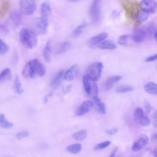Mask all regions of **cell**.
<instances>
[{
    "instance_id": "obj_17",
    "label": "cell",
    "mask_w": 157,
    "mask_h": 157,
    "mask_svg": "<svg viewBox=\"0 0 157 157\" xmlns=\"http://www.w3.org/2000/svg\"><path fill=\"white\" fill-rule=\"evenodd\" d=\"M77 71V65L72 66L69 69H67L66 72H64L63 78L67 81L72 80L74 78V77Z\"/></svg>"
},
{
    "instance_id": "obj_28",
    "label": "cell",
    "mask_w": 157,
    "mask_h": 157,
    "mask_svg": "<svg viewBox=\"0 0 157 157\" xmlns=\"http://www.w3.org/2000/svg\"><path fill=\"white\" fill-rule=\"evenodd\" d=\"M13 123L8 121L5 115L2 113L0 114V127L2 128H11L13 126Z\"/></svg>"
},
{
    "instance_id": "obj_6",
    "label": "cell",
    "mask_w": 157,
    "mask_h": 157,
    "mask_svg": "<svg viewBox=\"0 0 157 157\" xmlns=\"http://www.w3.org/2000/svg\"><path fill=\"white\" fill-rule=\"evenodd\" d=\"M20 12L25 15H32L36 8L34 0H19Z\"/></svg>"
},
{
    "instance_id": "obj_33",
    "label": "cell",
    "mask_w": 157,
    "mask_h": 157,
    "mask_svg": "<svg viewBox=\"0 0 157 157\" xmlns=\"http://www.w3.org/2000/svg\"><path fill=\"white\" fill-rule=\"evenodd\" d=\"M86 26H87L86 23H83L82 24L78 26L74 31V32L72 33V36L74 37H78V36H80V34L82 33L83 30L86 27Z\"/></svg>"
},
{
    "instance_id": "obj_35",
    "label": "cell",
    "mask_w": 157,
    "mask_h": 157,
    "mask_svg": "<svg viewBox=\"0 0 157 157\" xmlns=\"http://www.w3.org/2000/svg\"><path fill=\"white\" fill-rule=\"evenodd\" d=\"M110 144H111V142L110 140L104 141V142H101V143L98 144V145H96L94 147V150H102V149L105 148L106 147L109 146Z\"/></svg>"
},
{
    "instance_id": "obj_45",
    "label": "cell",
    "mask_w": 157,
    "mask_h": 157,
    "mask_svg": "<svg viewBox=\"0 0 157 157\" xmlns=\"http://www.w3.org/2000/svg\"><path fill=\"white\" fill-rule=\"evenodd\" d=\"M153 37H154V39H155V40H156V37H157V32H156V31L153 33Z\"/></svg>"
},
{
    "instance_id": "obj_27",
    "label": "cell",
    "mask_w": 157,
    "mask_h": 157,
    "mask_svg": "<svg viewBox=\"0 0 157 157\" xmlns=\"http://www.w3.org/2000/svg\"><path fill=\"white\" fill-rule=\"evenodd\" d=\"M13 89H14L15 93L18 94H21L24 91V90L23 88L20 80L18 78V77H17V76L15 77V79L13 82Z\"/></svg>"
},
{
    "instance_id": "obj_26",
    "label": "cell",
    "mask_w": 157,
    "mask_h": 157,
    "mask_svg": "<svg viewBox=\"0 0 157 157\" xmlns=\"http://www.w3.org/2000/svg\"><path fill=\"white\" fill-rule=\"evenodd\" d=\"M82 147L80 144H74L67 146L66 147V151L72 154H76L81 151Z\"/></svg>"
},
{
    "instance_id": "obj_29",
    "label": "cell",
    "mask_w": 157,
    "mask_h": 157,
    "mask_svg": "<svg viewBox=\"0 0 157 157\" xmlns=\"http://www.w3.org/2000/svg\"><path fill=\"white\" fill-rule=\"evenodd\" d=\"M11 71L9 68H6L0 73V82L9 80L11 78Z\"/></svg>"
},
{
    "instance_id": "obj_19",
    "label": "cell",
    "mask_w": 157,
    "mask_h": 157,
    "mask_svg": "<svg viewBox=\"0 0 157 157\" xmlns=\"http://www.w3.org/2000/svg\"><path fill=\"white\" fill-rule=\"evenodd\" d=\"M98 47L101 50H113L117 48V45L111 40H106L100 43Z\"/></svg>"
},
{
    "instance_id": "obj_21",
    "label": "cell",
    "mask_w": 157,
    "mask_h": 157,
    "mask_svg": "<svg viewBox=\"0 0 157 157\" xmlns=\"http://www.w3.org/2000/svg\"><path fill=\"white\" fill-rule=\"evenodd\" d=\"M10 19L13 26H18L21 21V15L18 12H13L10 14Z\"/></svg>"
},
{
    "instance_id": "obj_36",
    "label": "cell",
    "mask_w": 157,
    "mask_h": 157,
    "mask_svg": "<svg viewBox=\"0 0 157 157\" xmlns=\"http://www.w3.org/2000/svg\"><path fill=\"white\" fill-rule=\"evenodd\" d=\"M129 36L128 35H122L120 36L118 39V43L122 46L128 45V39Z\"/></svg>"
},
{
    "instance_id": "obj_38",
    "label": "cell",
    "mask_w": 157,
    "mask_h": 157,
    "mask_svg": "<svg viewBox=\"0 0 157 157\" xmlns=\"http://www.w3.org/2000/svg\"><path fill=\"white\" fill-rule=\"evenodd\" d=\"M119 129L117 128H114L112 129H109L105 130V133L108 135H114L116 134L118 132Z\"/></svg>"
},
{
    "instance_id": "obj_2",
    "label": "cell",
    "mask_w": 157,
    "mask_h": 157,
    "mask_svg": "<svg viewBox=\"0 0 157 157\" xmlns=\"http://www.w3.org/2000/svg\"><path fill=\"white\" fill-rule=\"evenodd\" d=\"M36 34L30 29L23 28L20 32V40L28 48H33L37 45Z\"/></svg>"
},
{
    "instance_id": "obj_8",
    "label": "cell",
    "mask_w": 157,
    "mask_h": 157,
    "mask_svg": "<svg viewBox=\"0 0 157 157\" xmlns=\"http://www.w3.org/2000/svg\"><path fill=\"white\" fill-rule=\"evenodd\" d=\"M101 0H93L90 9V15L92 23H97L101 15Z\"/></svg>"
},
{
    "instance_id": "obj_34",
    "label": "cell",
    "mask_w": 157,
    "mask_h": 157,
    "mask_svg": "<svg viewBox=\"0 0 157 157\" xmlns=\"http://www.w3.org/2000/svg\"><path fill=\"white\" fill-rule=\"evenodd\" d=\"M9 50V45L0 38V55L6 54Z\"/></svg>"
},
{
    "instance_id": "obj_15",
    "label": "cell",
    "mask_w": 157,
    "mask_h": 157,
    "mask_svg": "<svg viewBox=\"0 0 157 157\" xmlns=\"http://www.w3.org/2000/svg\"><path fill=\"white\" fill-rule=\"evenodd\" d=\"M64 72V71L63 70H61L53 78V79L52 80V82L50 83V86L52 88L55 89L61 84L62 80L63 78Z\"/></svg>"
},
{
    "instance_id": "obj_4",
    "label": "cell",
    "mask_w": 157,
    "mask_h": 157,
    "mask_svg": "<svg viewBox=\"0 0 157 157\" xmlns=\"http://www.w3.org/2000/svg\"><path fill=\"white\" fill-rule=\"evenodd\" d=\"M48 17L40 16L39 18H36L31 22V31L36 35L45 34L47 31L48 25Z\"/></svg>"
},
{
    "instance_id": "obj_44",
    "label": "cell",
    "mask_w": 157,
    "mask_h": 157,
    "mask_svg": "<svg viewBox=\"0 0 157 157\" xmlns=\"http://www.w3.org/2000/svg\"><path fill=\"white\" fill-rule=\"evenodd\" d=\"M156 153H157V149H156V148H155L154 150L153 151V155L154 157H157Z\"/></svg>"
},
{
    "instance_id": "obj_1",
    "label": "cell",
    "mask_w": 157,
    "mask_h": 157,
    "mask_svg": "<svg viewBox=\"0 0 157 157\" xmlns=\"http://www.w3.org/2000/svg\"><path fill=\"white\" fill-rule=\"evenodd\" d=\"M45 67L38 59H34L28 62L22 71V75L25 78H35L45 75Z\"/></svg>"
},
{
    "instance_id": "obj_12",
    "label": "cell",
    "mask_w": 157,
    "mask_h": 157,
    "mask_svg": "<svg viewBox=\"0 0 157 157\" xmlns=\"http://www.w3.org/2000/svg\"><path fill=\"white\" fill-rule=\"evenodd\" d=\"M146 37L145 30L140 28H136L133 30L132 39L136 43H140L143 42Z\"/></svg>"
},
{
    "instance_id": "obj_46",
    "label": "cell",
    "mask_w": 157,
    "mask_h": 157,
    "mask_svg": "<svg viewBox=\"0 0 157 157\" xmlns=\"http://www.w3.org/2000/svg\"><path fill=\"white\" fill-rule=\"evenodd\" d=\"M67 1L69 2H77V1H79L81 0H67Z\"/></svg>"
},
{
    "instance_id": "obj_7",
    "label": "cell",
    "mask_w": 157,
    "mask_h": 157,
    "mask_svg": "<svg viewBox=\"0 0 157 157\" xmlns=\"http://www.w3.org/2000/svg\"><path fill=\"white\" fill-rule=\"evenodd\" d=\"M134 121L136 123L144 126L149 125L151 122L150 118L144 114L143 110L140 107L136 108L134 110Z\"/></svg>"
},
{
    "instance_id": "obj_18",
    "label": "cell",
    "mask_w": 157,
    "mask_h": 157,
    "mask_svg": "<svg viewBox=\"0 0 157 157\" xmlns=\"http://www.w3.org/2000/svg\"><path fill=\"white\" fill-rule=\"evenodd\" d=\"M52 45H51V41L48 40L43 49V57L44 59L47 62H50L51 60V55H52Z\"/></svg>"
},
{
    "instance_id": "obj_23",
    "label": "cell",
    "mask_w": 157,
    "mask_h": 157,
    "mask_svg": "<svg viewBox=\"0 0 157 157\" xmlns=\"http://www.w3.org/2000/svg\"><path fill=\"white\" fill-rule=\"evenodd\" d=\"M51 12L50 3L48 1H44L40 6V16L48 17Z\"/></svg>"
},
{
    "instance_id": "obj_16",
    "label": "cell",
    "mask_w": 157,
    "mask_h": 157,
    "mask_svg": "<svg viewBox=\"0 0 157 157\" xmlns=\"http://www.w3.org/2000/svg\"><path fill=\"white\" fill-rule=\"evenodd\" d=\"M121 77L120 75H113L109 77L104 83V88L105 90H110L112 88L113 85L120 79Z\"/></svg>"
},
{
    "instance_id": "obj_24",
    "label": "cell",
    "mask_w": 157,
    "mask_h": 157,
    "mask_svg": "<svg viewBox=\"0 0 157 157\" xmlns=\"http://www.w3.org/2000/svg\"><path fill=\"white\" fill-rule=\"evenodd\" d=\"M87 136V131L86 129H81L78 131L75 132L72 135V137L74 139L77 141H81L86 139Z\"/></svg>"
},
{
    "instance_id": "obj_40",
    "label": "cell",
    "mask_w": 157,
    "mask_h": 157,
    "mask_svg": "<svg viewBox=\"0 0 157 157\" xmlns=\"http://www.w3.org/2000/svg\"><path fill=\"white\" fill-rule=\"evenodd\" d=\"M157 58V55L156 54H155L153 55H151V56H148V58H146L145 59V61L146 62H151V61H154Z\"/></svg>"
},
{
    "instance_id": "obj_13",
    "label": "cell",
    "mask_w": 157,
    "mask_h": 157,
    "mask_svg": "<svg viewBox=\"0 0 157 157\" xmlns=\"http://www.w3.org/2000/svg\"><path fill=\"white\" fill-rule=\"evenodd\" d=\"M108 34L106 33H102L97 34L89 39L88 41V44L90 47H93L105 40Z\"/></svg>"
},
{
    "instance_id": "obj_20",
    "label": "cell",
    "mask_w": 157,
    "mask_h": 157,
    "mask_svg": "<svg viewBox=\"0 0 157 157\" xmlns=\"http://www.w3.org/2000/svg\"><path fill=\"white\" fill-rule=\"evenodd\" d=\"M82 83H83L84 90L86 93L88 95H90L93 81L91 80L86 75H85L82 77Z\"/></svg>"
},
{
    "instance_id": "obj_39",
    "label": "cell",
    "mask_w": 157,
    "mask_h": 157,
    "mask_svg": "<svg viewBox=\"0 0 157 157\" xmlns=\"http://www.w3.org/2000/svg\"><path fill=\"white\" fill-rule=\"evenodd\" d=\"M144 107H145L146 112L149 113L151 112V106L150 102L148 101H145V102H144Z\"/></svg>"
},
{
    "instance_id": "obj_41",
    "label": "cell",
    "mask_w": 157,
    "mask_h": 157,
    "mask_svg": "<svg viewBox=\"0 0 157 157\" xmlns=\"http://www.w3.org/2000/svg\"><path fill=\"white\" fill-rule=\"evenodd\" d=\"M117 150H118V147H115L111 151L110 155L109 156V157H115V155L117 152Z\"/></svg>"
},
{
    "instance_id": "obj_43",
    "label": "cell",
    "mask_w": 157,
    "mask_h": 157,
    "mask_svg": "<svg viewBox=\"0 0 157 157\" xmlns=\"http://www.w3.org/2000/svg\"><path fill=\"white\" fill-rule=\"evenodd\" d=\"M151 139L153 142H156V140H157V136H156V134L155 133L153 134L152 136H151Z\"/></svg>"
},
{
    "instance_id": "obj_37",
    "label": "cell",
    "mask_w": 157,
    "mask_h": 157,
    "mask_svg": "<svg viewBox=\"0 0 157 157\" xmlns=\"http://www.w3.org/2000/svg\"><path fill=\"white\" fill-rule=\"evenodd\" d=\"M29 136V132L26 131H21V132H20L18 133H17L15 136L18 139H23V138H25V137H27Z\"/></svg>"
},
{
    "instance_id": "obj_31",
    "label": "cell",
    "mask_w": 157,
    "mask_h": 157,
    "mask_svg": "<svg viewBox=\"0 0 157 157\" xmlns=\"http://www.w3.org/2000/svg\"><path fill=\"white\" fill-rule=\"evenodd\" d=\"M156 26L153 22H150L147 24L146 26V29L145 30V34H147L149 37L153 36V33L156 31Z\"/></svg>"
},
{
    "instance_id": "obj_3",
    "label": "cell",
    "mask_w": 157,
    "mask_h": 157,
    "mask_svg": "<svg viewBox=\"0 0 157 157\" xmlns=\"http://www.w3.org/2000/svg\"><path fill=\"white\" fill-rule=\"evenodd\" d=\"M120 5L124 10L127 17L135 20L139 12V5L134 0H118Z\"/></svg>"
},
{
    "instance_id": "obj_11",
    "label": "cell",
    "mask_w": 157,
    "mask_h": 157,
    "mask_svg": "<svg viewBox=\"0 0 157 157\" xmlns=\"http://www.w3.org/2000/svg\"><path fill=\"white\" fill-rule=\"evenodd\" d=\"M93 106V102L90 100H86L83 101L81 105L78 107L75 111V114L77 116H82L86 114Z\"/></svg>"
},
{
    "instance_id": "obj_25",
    "label": "cell",
    "mask_w": 157,
    "mask_h": 157,
    "mask_svg": "<svg viewBox=\"0 0 157 157\" xmlns=\"http://www.w3.org/2000/svg\"><path fill=\"white\" fill-rule=\"evenodd\" d=\"M71 46V44L69 42H63L59 44L55 50V54H61L67 50Z\"/></svg>"
},
{
    "instance_id": "obj_9",
    "label": "cell",
    "mask_w": 157,
    "mask_h": 157,
    "mask_svg": "<svg viewBox=\"0 0 157 157\" xmlns=\"http://www.w3.org/2000/svg\"><path fill=\"white\" fill-rule=\"evenodd\" d=\"M148 142V137L146 134L140 135L132 145V150L134 151H138L145 147Z\"/></svg>"
},
{
    "instance_id": "obj_5",
    "label": "cell",
    "mask_w": 157,
    "mask_h": 157,
    "mask_svg": "<svg viewBox=\"0 0 157 157\" xmlns=\"http://www.w3.org/2000/svg\"><path fill=\"white\" fill-rule=\"evenodd\" d=\"M103 65L101 62H96L90 64L86 70V75L93 82L98 81L102 74Z\"/></svg>"
},
{
    "instance_id": "obj_22",
    "label": "cell",
    "mask_w": 157,
    "mask_h": 157,
    "mask_svg": "<svg viewBox=\"0 0 157 157\" xmlns=\"http://www.w3.org/2000/svg\"><path fill=\"white\" fill-rule=\"evenodd\" d=\"M145 91L150 94L156 95L157 94V85L155 83L150 82L144 85Z\"/></svg>"
},
{
    "instance_id": "obj_32",
    "label": "cell",
    "mask_w": 157,
    "mask_h": 157,
    "mask_svg": "<svg viewBox=\"0 0 157 157\" xmlns=\"http://www.w3.org/2000/svg\"><path fill=\"white\" fill-rule=\"evenodd\" d=\"M133 90V87L129 85H121L117 87L116 91L118 93H126Z\"/></svg>"
},
{
    "instance_id": "obj_42",
    "label": "cell",
    "mask_w": 157,
    "mask_h": 157,
    "mask_svg": "<svg viewBox=\"0 0 157 157\" xmlns=\"http://www.w3.org/2000/svg\"><path fill=\"white\" fill-rule=\"evenodd\" d=\"M51 95H52V93H50V94H47V95H45V96H44V101H43L44 104H45V103H47V102H48V98L50 97Z\"/></svg>"
},
{
    "instance_id": "obj_30",
    "label": "cell",
    "mask_w": 157,
    "mask_h": 157,
    "mask_svg": "<svg viewBox=\"0 0 157 157\" xmlns=\"http://www.w3.org/2000/svg\"><path fill=\"white\" fill-rule=\"evenodd\" d=\"M148 17V13L146 12H145L144 10L140 9L137 14V15L136 16L135 20L136 21V22L138 23H141L143 21H145L147 20Z\"/></svg>"
},
{
    "instance_id": "obj_14",
    "label": "cell",
    "mask_w": 157,
    "mask_h": 157,
    "mask_svg": "<svg viewBox=\"0 0 157 157\" xmlns=\"http://www.w3.org/2000/svg\"><path fill=\"white\" fill-rule=\"evenodd\" d=\"M93 105H94L97 112L100 114L105 113V106L104 103L100 99V98L96 96L93 97Z\"/></svg>"
},
{
    "instance_id": "obj_10",
    "label": "cell",
    "mask_w": 157,
    "mask_h": 157,
    "mask_svg": "<svg viewBox=\"0 0 157 157\" xmlns=\"http://www.w3.org/2000/svg\"><path fill=\"white\" fill-rule=\"evenodd\" d=\"M139 7L148 13H154L156 9V3L153 0H142L139 4Z\"/></svg>"
}]
</instances>
